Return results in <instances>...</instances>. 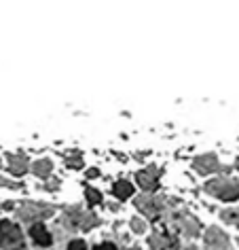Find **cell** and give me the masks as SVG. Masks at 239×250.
I'll return each mask as SVG.
<instances>
[{"label":"cell","instance_id":"cell-12","mask_svg":"<svg viewBox=\"0 0 239 250\" xmlns=\"http://www.w3.org/2000/svg\"><path fill=\"white\" fill-rule=\"evenodd\" d=\"M85 195H87V199H89V204H100L102 202V195H100L96 189H91V187L85 191Z\"/></svg>","mask_w":239,"mask_h":250},{"label":"cell","instance_id":"cell-9","mask_svg":"<svg viewBox=\"0 0 239 250\" xmlns=\"http://www.w3.org/2000/svg\"><path fill=\"white\" fill-rule=\"evenodd\" d=\"M72 212L79 216L77 221H74V225H77V227H80V229H89V227H93V225L98 223V221H96V216H93V214H83V212L77 210V208H74Z\"/></svg>","mask_w":239,"mask_h":250},{"label":"cell","instance_id":"cell-10","mask_svg":"<svg viewBox=\"0 0 239 250\" xmlns=\"http://www.w3.org/2000/svg\"><path fill=\"white\" fill-rule=\"evenodd\" d=\"M112 191H115V195L119 199H127L131 193H134V187H131L127 180H119V183H115V187H112Z\"/></svg>","mask_w":239,"mask_h":250},{"label":"cell","instance_id":"cell-13","mask_svg":"<svg viewBox=\"0 0 239 250\" xmlns=\"http://www.w3.org/2000/svg\"><path fill=\"white\" fill-rule=\"evenodd\" d=\"M68 250H87V246H85V242H80V240H74V242H70V244H68Z\"/></svg>","mask_w":239,"mask_h":250},{"label":"cell","instance_id":"cell-1","mask_svg":"<svg viewBox=\"0 0 239 250\" xmlns=\"http://www.w3.org/2000/svg\"><path fill=\"white\" fill-rule=\"evenodd\" d=\"M205 191L220 197V199H224V202H233V199L239 197V185L233 183V180H229V178L210 180V183L205 185Z\"/></svg>","mask_w":239,"mask_h":250},{"label":"cell","instance_id":"cell-15","mask_svg":"<svg viewBox=\"0 0 239 250\" xmlns=\"http://www.w3.org/2000/svg\"><path fill=\"white\" fill-rule=\"evenodd\" d=\"M131 227H134L136 231H144V225L140 221H136V218H134V223H131Z\"/></svg>","mask_w":239,"mask_h":250},{"label":"cell","instance_id":"cell-2","mask_svg":"<svg viewBox=\"0 0 239 250\" xmlns=\"http://www.w3.org/2000/svg\"><path fill=\"white\" fill-rule=\"evenodd\" d=\"M23 246V237L17 225L9 221H0V248L4 250H17Z\"/></svg>","mask_w":239,"mask_h":250},{"label":"cell","instance_id":"cell-11","mask_svg":"<svg viewBox=\"0 0 239 250\" xmlns=\"http://www.w3.org/2000/svg\"><path fill=\"white\" fill-rule=\"evenodd\" d=\"M53 170V166H51V161L49 159H40V161H36L34 164V174L36 176H40V178H47L49 174H51Z\"/></svg>","mask_w":239,"mask_h":250},{"label":"cell","instance_id":"cell-6","mask_svg":"<svg viewBox=\"0 0 239 250\" xmlns=\"http://www.w3.org/2000/svg\"><path fill=\"white\" fill-rule=\"evenodd\" d=\"M30 235H32V240L39 244V246H51V235H49V231L45 229L42 223H34L32 227H30Z\"/></svg>","mask_w":239,"mask_h":250},{"label":"cell","instance_id":"cell-14","mask_svg":"<svg viewBox=\"0 0 239 250\" xmlns=\"http://www.w3.org/2000/svg\"><path fill=\"white\" fill-rule=\"evenodd\" d=\"M93 250H115V246H112V244H100V246H96Z\"/></svg>","mask_w":239,"mask_h":250},{"label":"cell","instance_id":"cell-5","mask_svg":"<svg viewBox=\"0 0 239 250\" xmlns=\"http://www.w3.org/2000/svg\"><path fill=\"white\" fill-rule=\"evenodd\" d=\"M21 218H26V221H40V218H45L51 214V208H40L39 204H26V208H23L21 212Z\"/></svg>","mask_w":239,"mask_h":250},{"label":"cell","instance_id":"cell-8","mask_svg":"<svg viewBox=\"0 0 239 250\" xmlns=\"http://www.w3.org/2000/svg\"><path fill=\"white\" fill-rule=\"evenodd\" d=\"M9 166H11V172L13 174H23L28 170V161H26V157H21V155H9Z\"/></svg>","mask_w":239,"mask_h":250},{"label":"cell","instance_id":"cell-3","mask_svg":"<svg viewBox=\"0 0 239 250\" xmlns=\"http://www.w3.org/2000/svg\"><path fill=\"white\" fill-rule=\"evenodd\" d=\"M159 176H161V170L159 167H146L138 174V185L142 187L144 191H155L159 187Z\"/></svg>","mask_w":239,"mask_h":250},{"label":"cell","instance_id":"cell-4","mask_svg":"<svg viewBox=\"0 0 239 250\" xmlns=\"http://www.w3.org/2000/svg\"><path fill=\"white\" fill-rule=\"evenodd\" d=\"M138 208H140L144 214L155 216V214H159V210L163 208V199L161 197H148V195L138 197Z\"/></svg>","mask_w":239,"mask_h":250},{"label":"cell","instance_id":"cell-7","mask_svg":"<svg viewBox=\"0 0 239 250\" xmlns=\"http://www.w3.org/2000/svg\"><path fill=\"white\" fill-rule=\"evenodd\" d=\"M195 170L201 174H210L214 170H218V159L216 155H203V157L195 159Z\"/></svg>","mask_w":239,"mask_h":250}]
</instances>
